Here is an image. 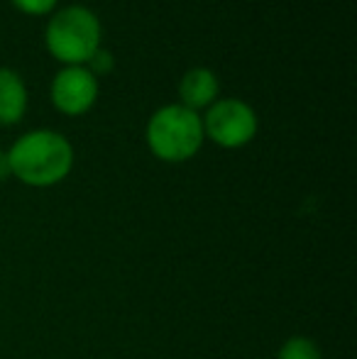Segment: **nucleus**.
<instances>
[{"instance_id":"obj_1","label":"nucleus","mask_w":357,"mask_h":359,"mask_svg":"<svg viewBox=\"0 0 357 359\" xmlns=\"http://www.w3.org/2000/svg\"><path fill=\"white\" fill-rule=\"evenodd\" d=\"M10 174L25 186L49 189L57 186L74 169V147L62 133L29 130L8 149Z\"/></svg>"},{"instance_id":"obj_2","label":"nucleus","mask_w":357,"mask_h":359,"mask_svg":"<svg viewBox=\"0 0 357 359\" xmlns=\"http://www.w3.org/2000/svg\"><path fill=\"white\" fill-rule=\"evenodd\" d=\"M100 20L86 5H67L54 10L44 29L47 52L64 67H86L95 49H100Z\"/></svg>"},{"instance_id":"obj_3","label":"nucleus","mask_w":357,"mask_h":359,"mask_svg":"<svg viewBox=\"0 0 357 359\" xmlns=\"http://www.w3.org/2000/svg\"><path fill=\"white\" fill-rule=\"evenodd\" d=\"M147 147L157 159L179 164L196 156L203 147V123L201 113L184 108L181 103H169L154 110L144 130Z\"/></svg>"},{"instance_id":"obj_4","label":"nucleus","mask_w":357,"mask_h":359,"mask_svg":"<svg viewBox=\"0 0 357 359\" xmlns=\"http://www.w3.org/2000/svg\"><path fill=\"white\" fill-rule=\"evenodd\" d=\"M203 135L223 149H240L257 137L260 120L250 103L240 98H220L206 108Z\"/></svg>"},{"instance_id":"obj_5","label":"nucleus","mask_w":357,"mask_h":359,"mask_svg":"<svg viewBox=\"0 0 357 359\" xmlns=\"http://www.w3.org/2000/svg\"><path fill=\"white\" fill-rule=\"evenodd\" d=\"M52 103L69 118L86 115L98 100V79L86 67H62L52 81Z\"/></svg>"},{"instance_id":"obj_6","label":"nucleus","mask_w":357,"mask_h":359,"mask_svg":"<svg viewBox=\"0 0 357 359\" xmlns=\"http://www.w3.org/2000/svg\"><path fill=\"white\" fill-rule=\"evenodd\" d=\"M220 93V81L210 69L206 67H194L189 69L179 81V103L184 108L194 110H206L218 100Z\"/></svg>"},{"instance_id":"obj_7","label":"nucleus","mask_w":357,"mask_h":359,"mask_svg":"<svg viewBox=\"0 0 357 359\" xmlns=\"http://www.w3.org/2000/svg\"><path fill=\"white\" fill-rule=\"evenodd\" d=\"M27 100V86L22 76L15 69L0 67V125H18L25 118Z\"/></svg>"},{"instance_id":"obj_8","label":"nucleus","mask_w":357,"mask_h":359,"mask_svg":"<svg viewBox=\"0 0 357 359\" xmlns=\"http://www.w3.org/2000/svg\"><path fill=\"white\" fill-rule=\"evenodd\" d=\"M276 359H323V355H321V347L311 337L294 335L279 347Z\"/></svg>"},{"instance_id":"obj_9","label":"nucleus","mask_w":357,"mask_h":359,"mask_svg":"<svg viewBox=\"0 0 357 359\" xmlns=\"http://www.w3.org/2000/svg\"><path fill=\"white\" fill-rule=\"evenodd\" d=\"M86 69L95 76V79H98V76H108V74L115 69V57H113V52H108L105 47L95 49L93 57H90L88 62H86Z\"/></svg>"},{"instance_id":"obj_10","label":"nucleus","mask_w":357,"mask_h":359,"mask_svg":"<svg viewBox=\"0 0 357 359\" xmlns=\"http://www.w3.org/2000/svg\"><path fill=\"white\" fill-rule=\"evenodd\" d=\"M10 3H13L20 13L34 15V18H37V15H52L54 10H57L59 0H10Z\"/></svg>"},{"instance_id":"obj_11","label":"nucleus","mask_w":357,"mask_h":359,"mask_svg":"<svg viewBox=\"0 0 357 359\" xmlns=\"http://www.w3.org/2000/svg\"><path fill=\"white\" fill-rule=\"evenodd\" d=\"M10 161H8V151H3L0 149V181H5V179H10Z\"/></svg>"}]
</instances>
